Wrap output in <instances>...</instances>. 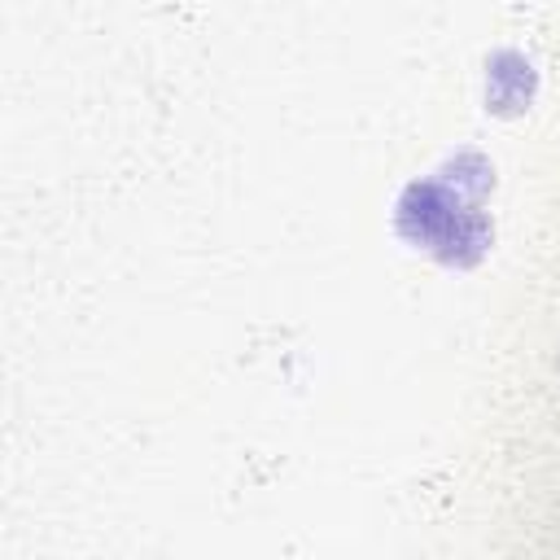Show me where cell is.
Wrapping results in <instances>:
<instances>
[]
</instances>
